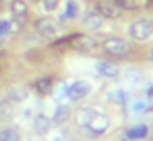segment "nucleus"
Here are the masks:
<instances>
[{
	"instance_id": "f3484780",
	"label": "nucleus",
	"mask_w": 153,
	"mask_h": 141,
	"mask_svg": "<svg viewBox=\"0 0 153 141\" xmlns=\"http://www.w3.org/2000/svg\"><path fill=\"white\" fill-rule=\"evenodd\" d=\"M12 117H13V105H10L8 102H2L0 103V120L7 121L12 120Z\"/></svg>"
},
{
	"instance_id": "ddd939ff",
	"label": "nucleus",
	"mask_w": 153,
	"mask_h": 141,
	"mask_svg": "<svg viewBox=\"0 0 153 141\" xmlns=\"http://www.w3.org/2000/svg\"><path fill=\"white\" fill-rule=\"evenodd\" d=\"M146 134H148V126L146 125H137V126L130 128L127 131L128 140H143V138H146Z\"/></svg>"
},
{
	"instance_id": "20e7f679",
	"label": "nucleus",
	"mask_w": 153,
	"mask_h": 141,
	"mask_svg": "<svg viewBox=\"0 0 153 141\" xmlns=\"http://www.w3.org/2000/svg\"><path fill=\"white\" fill-rule=\"evenodd\" d=\"M104 49L112 56H125L130 52L128 43H125L120 38H109L104 41Z\"/></svg>"
},
{
	"instance_id": "2eb2a0df",
	"label": "nucleus",
	"mask_w": 153,
	"mask_h": 141,
	"mask_svg": "<svg viewBox=\"0 0 153 141\" xmlns=\"http://www.w3.org/2000/svg\"><path fill=\"white\" fill-rule=\"evenodd\" d=\"M35 87H36V90L40 92V94L46 95V94H50V92L53 90V80H51L50 77H41V79L36 80Z\"/></svg>"
},
{
	"instance_id": "4468645a",
	"label": "nucleus",
	"mask_w": 153,
	"mask_h": 141,
	"mask_svg": "<svg viewBox=\"0 0 153 141\" xmlns=\"http://www.w3.org/2000/svg\"><path fill=\"white\" fill-rule=\"evenodd\" d=\"M10 10L15 16H20V18H25L27 16V12H28V7L23 0H12V5H10Z\"/></svg>"
},
{
	"instance_id": "dca6fc26",
	"label": "nucleus",
	"mask_w": 153,
	"mask_h": 141,
	"mask_svg": "<svg viewBox=\"0 0 153 141\" xmlns=\"http://www.w3.org/2000/svg\"><path fill=\"white\" fill-rule=\"evenodd\" d=\"M0 141H20V134L15 128H5L0 131Z\"/></svg>"
},
{
	"instance_id": "6e6552de",
	"label": "nucleus",
	"mask_w": 153,
	"mask_h": 141,
	"mask_svg": "<svg viewBox=\"0 0 153 141\" xmlns=\"http://www.w3.org/2000/svg\"><path fill=\"white\" fill-rule=\"evenodd\" d=\"M96 71L99 72L100 75H104V77H117L119 75V66L114 64V62H109V61H99L96 64Z\"/></svg>"
},
{
	"instance_id": "1a4fd4ad",
	"label": "nucleus",
	"mask_w": 153,
	"mask_h": 141,
	"mask_svg": "<svg viewBox=\"0 0 153 141\" xmlns=\"http://www.w3.org/2000/svg\"><path fill=\"white\" fill-rule=\"evenodd\" d=\"M50 126H51V121L48 117H45L43 113H38L33 120V128L38 134H46L50 131Z\"/></svg>"
},
{
	"instance_id": "f03ea898",
	"label": "nucleus",
	"mask_w": 153,
	"mask_h": 141,
	"mask_svg": "<svg viewBox=\"0 0 153 141\" xmlns=\"http://www.w3.org/2000/svg\"><path fill=\"white\" fill-rule=\"evenodd\" d=\"M109 125H110L109 117L97 111L96 117L89 121V125H87V126H82V131L86 134H89V136H99V134H102L104 131L109 128Z\"/></svg>"
},
{
	"instance_id": "412c9836",
	"label": "nucleus",
	"mask_w": 153,
	"mask_h": 141,
	"mask_svg": "<svg viewBox=\"0 0 153 141\" xmlns=\"http://www.w3.org/2000/svg\"><path fill=\"white\" fill-rule=\"evenodd\" d=\"M58 3H59V0H43V8L46 12H54L58 8Z\"/></svg>"
},
{
	"instance_id": "aec40b11",
	"label": "nucleus",
	"mask_w": 153,
	"mask_h": 141,
	"mask_svg": "<svg viewBox=\"0 0 153 141\" xmlns=\"http://www.w3.org/2000/svg\"><path fill=\"white\" fill-rule=\"evenodd\" d=\"M27 90L25 89H13V90H10L8 92V97L12 98V100H15V102H22V100H25L27 98Z\"/></svg>"
},
{
	"instance_id": "0eeeda50",
	"label": "nucleus",
	"mask_w": 153,
	"mask_h": 141,
	"mask_svg": "<svg viewBox=\"0 0 153 141\" xmlns=\"http://www.w3.org/2000/svg\"><path fill=\"white\" fill-rule=\"evenodd\" d=\"M97 12L100 16L105 18H119L120 16V8L112 2H97Z\"/></svg>"
},
{
	"instance_id": "4be33fe9",
	"label": "nucleus",
	"mask_w": 153,
	"mask_h": 141,
	"mask_svg": "<svg viewBox=\"0 0 153 141\" xmlns=\"http://www.w3.org/2000/svg\"><path fill=\"white\" fill-rule=\"evenodd\" d=\"M145 108H146L145 102H135V103L132 105V110L133 111H142V110H145Z\"/></svg>"
},
{
	"instance_id": "39448f33",
	"label": "nucleus",
	"mask_w": 153,
	"mask_h": 141,
	"mask_svg": "<svg viewBox=\"0 0 153 141\" xmlns=\"http://www.w3.org/2000/svg\"><path fill=\"white\" fill-rule=\"evenodd\" d=\"M59 30V23L51 16H45L36 21V31L43 36H53Z\"/></svg>"
},
{
	"instance_id": "9b49d317",
	"label": "nucleus",
	"mask_w": 153,
	"mask_h": 141,
	"mask_svg": "<svg viewBox=\"0 0 153 141\" xmlns=\"http://www.w3.org/2000/svg\"><path fill=\"white\" fill-rule=\"evenodd\" d=\"M69 115H71L69 107H68V105H64V103H61V105H58L56 110H54L53 121H54L56 125H63V123H66V121H68Z\"/></svg>"
},
{
	"instance_id": "9d476101",
	"label": "nucleus",
	"mask_w": 153,
	"mask_h": 141,
	"mask_svg": "<svg viewBox=\"0 0 153 141\" xmlns=\"http://www.w3.org/2000/svg\"><path fill=\"white\" fill-rule=\"evenodd\" d=\"M96 113H97V111L92 110V108H79V110H77V113H76V123L79 125L81 128L87 126V125H89V121L96 117Z\"/></svg>"
},
{
	"instance_id": "6ab92c4d",
	"label": "nucleus",
	"mask_w": 153,
	"mask_h": 141,
	"mask_svg": "<svg viewBox=\"0 0 153 141\" xmlns=\"http://www.w3.org/2000/svg\"><path fill=\"white\" fill-rule=\"evenodd\" d=\"M10 35V21L8 20H0V43L5 41Z\"/></svg>"
},
{
	"instance_id": "f257e3e1",
	"label": "nucleus",
	"mask_w": 153,
	"mask_h": 141,
	"mask_svg": "<svg viewBox=\"0 0 153 141\" xmlns=\"http://www.w3.org/2000/svg\"><path fill=\"white\" fill-rule=\"evenodd\" d=\"M128 35L137 41H145L153 35V23L150 20H137L130 25Z\"/></svg>"
},
{
	"instance_id": "7ed1b4c3",
	"label": "nucleus",
	"mask_w": 153,
	"mask_h": 141,
	"mask_svg": "<svg viewBox=\"0 0 153 141\" xmlns=\"http://www.w3.org/2000/svg\"><path fill=\"white\" fill-rule=\"evenodd\" d=\"M91 90H92V87H91L89 82L77 80V82H74L73 85H69V87H68V97H69V100L77 102V100L86 98L87 95L91 94Z\"/></svg>"
},
{
	"instance_id": "f8f14e48",
	"label": "nucleus",
	"mask_w": 153,
	"mask_h": 141,
	"mask_svg": "<svg viewBox=\"0 0 153 141\" xmlns=\"http://www.w3.org/2000/svg\"><path fill=\"white\" fill-rule=\"evenodd\" d=\"M84 26L89 30H99L102 26V16L96 12H89L84 16Z\"/></svg>"
},
{
	"instance_id": "a211bd4d",
	"label": "nucleus",
	"mask_w": 153,
	"mask_h": 141,
	"mask_svg": "<svg viewBox=\"0 0 153 141\" xmlns=\"http://www.w3.org/2000/svg\"><path fill=\"white\" fill-rule=\"evenodd\" d=\"M77 13H79V7H77V3L74 2V0H68L64 16H66V18H76Z\"/></svg>"
},
{
	"instance_id": "423d86ee",
	"label": "nucleus",
	"mask_w": 153,
	"mask_h": 141,
	"mask_svg": "<svg viewBox=\"0 0 153 141\" xmlns=\"http://www.w3.org/2000/svg\"><path fill=\"white\" fill-rule=\"evenodd\" d=\"M71 39H73V41H71V46H73L74 49H77V51H81V52H89L96 48V41H94L92 38H89V36L77 35Z\"/></svg>"
}]
</instances>
